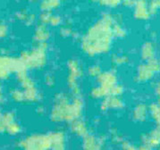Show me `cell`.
Instances as JSON below:
<instances>
[{
	"instance_id": "9a60e30c",
	"label": "cell",
	"mask_w": 160,
	"mask_h": 150,
	"mask_svg": "<svg viewBox=\"0 0 160 150\" xmlns=\"http://www.w3.org/2000/svg\"><path fill=\"white\" fill-rule=\"evenodd\" d=\"M147 107L144 104H139L133 111V117L137 121H143L147 117Z\"/></svg>"
},
{
	"instance_id": "1f68e13d",
	"label": "cell",
	"mask_w": 160,
	"mask_h": 150,
	"mask_svg": "<svg viewBox=\"0 0 160 150\" xmlns=\"http://www.w3.org/2000/svg\"><path fill=\"white\" fill-rule=\"evenodd\" d=\"M93 1H96V2H99V3H100V2H101L102 0H93Z\"/></svg>"
},
{
	"instance_id": "2e32d148",
	"label": "cell",
	"mask_w": 160,
	"mask_h": 150,
	"mask_svg": "<svg viewBox=\"0 0 160 150\" xmlns=\"http://www.w3.org/2000/svg\"><path fill=\"white\" fill-rule=\"evenodd\" d=\"M60 4V0H42L40 4V8L45 12H50L51 10L57 8Z\"/></svg>"
},
{
	"instance_id": "f1b7e54d",
	"label": "cell",
	"mask_w": 160,
	"mask_h": 150,
	"mask_svg": "<svg viewBox=\"0 0 160 150\" xmlns=\"http://www.w3.org/2000/svg\"><path fill=\"white\" fill-rule=\"evenodd\" d=\"M5 101V96H4V90H3V86L0 81V104Z\"/></svg>"
},
{
	"instance_id": "e0dca14e",
	"label": "cell",
	"mask_w": 160,
	"mask_h": 150,
	"mask_svg": "<svg viewBox=\"0 0 160 150\" xmlns=\"http://www.w3.org/2000/svg\"><path fill=\"white\" fill-rule=\"evenodd\" d=\"M10 97L12 98V100L16 102V103H23L25 102L24 100V94L23 90L21 89H13L10 91Z\"/></svg>"
},
{
	"instance_id": "d4e9b609",
	"label": "cell",
	"mask_w": 160,
	"mask_h": 150,
	"mask_svg": "<svg viewBox=\"0 0 160 150\" xmlns=\"http://www.w3.org/2000/svg\"><path fill=\"white\" fill-rule=\"evenodd\" d=\"M45 83L48 87H53L56 83V79L51 74H47L45 77Z\"/></svg>"
},
{
	"instance_id": "ba28073f",
	"label": "cell",
	"mask_w": 160,
	"mask_h": 150,
	"mask_svg": "<svg viewBox=\"0 0 160 150\" xmlns=\"http://www.w3.org/2000/svg\"><path fill=\"white\" fill-rule=\"evenodd\" d=\"M82 148L83 150H102L105 145L104 138H97L93 134H87L82 138Z\"/></svg>"
},
{
	"instance_id": "30bf717a",
	"label": "cell",
	"mask_w": 160,
	"mask_h": 150,
	"mask_svg": "<svg viewBox=\"0 0 160 150\" xmlns=\"http://www.w3.org/2000/svg\"><path fill=\"white\" fill-rule=\"evenodd\" d=\"M122 106H123V102L120 97L109 96L102 99L100 103V109L104 112L110 110V109H113V110L120 109Z\"/></svg>"
},
{
	"instance_id": "484cf974",
	"label": "cell",
	"mask_w": 160,
	"mask_h": 150,
	"mask_svg": "<svg viewBox=\"0 0 160 150\" xmlns=\"http://www.w3.org/2000/svg\"><path fill=\"white\" fill-rule=\"evenodd\" d=\"M49 23L53 26H58V24L61 23V18L59 16H51Z\"/></svg>"
},
{
	"instance_id": "3957f363",
	"label": "cell",
	"mask_w": 160,
	"mask_h": 150,
	"mask_svg": "<svg viewBox=\"0 0 160 150\" xmlns=\"http://www.w3.org/2000/svg\"><path fill=\"white\" fill-rule=\"evenodd\" d=\"M27 70L39 69L46 65L48 61L47 46L45 43H39L31 51L23 52L19 57Z\"/></svg>"
},
{
	"instance_id": "8fae6325",
	"label": "cell",
	"mask_w": 160,
	"mask_h": 150,
	"mask_svg": "<svg viewBox=\"0 0 160 150\" xmlns=\"http://www.w3.org/2000/svg\"><path fill=\"white\" fill-rule=\"evenodd\" d=\"M71 130L75 135L81 138L85 137L87 134H89L87 124L81 119H77L71 123Z\"/></svg>"
},
{
	"instance_id": "603a6c76",
	"label": "cell",
	"mask_w": 160,
	"mask_h": 150,
	"mask_svg": "<svg viewBox=\"0 0 160 150\" xmlns=\"http://www.w3.org/2000/svg\"><path fill=\"white\" fill-rule=\"evenodd\" d=\"M51 14L50 12H45L40 15V21L43 24H47V23H49L50 19H51Z\"/></svg>"
},
{
	"instance_id": "7a4b0ae2",
	"label": "cell",
	"mask_w": 160,
	"mask_h": 150,
	"mask_svg": "<svg viewBox=\"0 0 160 150\" xmlns=\"http://www.w3.org/2000/svg\"><path fill=\"white\" fill-rule=\"evenodd\" d=\"M84 109L82 96L72 97V100L67 95L59 93L55 98V102L50 113V119L54 123H72L80 119Z\"/></svg>"
},
{
	"instance_id": "d6a6232c",
	"label": "cell",
	"mask_w": 160,
	"mask_h": 150,
	"mask_svg": "<svg viewBox=\"0 0 160 150\" xmlns=\"http://www.w3.org/2000/svg\"><path fill=\"white\" fill-rule=\"evenodd\" d=\"M159 150H160V149H159Z\"/></svg>"
},
{
	"instance_id": "52a82bcc",
	"label": "cell",
	"mask_w": 160,
	"mask_h": 150,
	"mask_svg": "<svg viewBox=\"0 0 160 150\" xmlns=\"http://www.w3.org/2000/svg\"><path fill=\"white\" fill-rule=\"evenodd\" d=\"M97 81L98 83V86L108 90L110 93L112 88L117 84V77L114 72L107 71L101 72V74L97 78Z\"/></svg>"
},
{
	"instance_id": "ac0fdd59",
	"label": "cell",
	"mask_w": 160,
	"mask_h": 150,
	"mask_svg": "<svg viewBox=\"0 0 160 150\" xmlns=\"http://www.w3.org/2000/svg\"><path fill=\"white\" fill-rule=\"evenodd\" d=\"M21 131H22V127H21V125L16 121L11 123L6 128V132L8 133L9 135H12V136L18 135Z\"/></svg>"
},
{
	"instance_id": "4fadbf2b",
	"label": "cell",
	"mask_w": 160,
	"mask_h": 150,
	"mask_svg": "<svg viewBox=\"0 0 160 150\" xmlns=\"http://www.w3.org/2000/svg\"><path fill=\"white\" fill-rule=\"evenodd\" d=\"M35 39L39 42V43H45V41L49 38V31L46 28L44 24H41L38 27H37L35 34H34Z\"/></svg>"
},
{
	"instance_id": "9c48e42d",
	"label": "cell",
	"mask_w": 160,
	"mask_h": 150,
	"mask_svg": "<svg viewBox=\"0 0 160 150\" xmlns=\"http://www.w3.org/2000/svg\"><path fill=\"white\" fill-rule=\"evenodd\" d=\"M48 134L51 141L50 150H66L65 134L63 131H53Z\"/></svg>"
},
{
	"instance_id": "8992f818",
	"label": "cell",
	"mask_w": 160,
	"mask_h": 150,
	"mask_svg": "<svg viewBox=\"0 0 160 150\" xmlns=\"http://www.w3.org/2000/svg\"><path fill=\"white\" fill-rule=\"evenodd\" d=\"M27 70L20 58H11L7 56H0V81L6 80L12 73Z\"/></svg>"
},
{
	"instance_id": "83f0119b",
	"label": "cell",
	"mask_w": 160,
	"mask_h": 150,
	"mask_svg": "<svg viewBox=\"0 0 160 150\" xmlns=\"http://www.w3.org/2000/svg\"><path fill=\"white\" fill-rule=\"evenodd\" d=\"M114 63L116 65H121L123 63H125V59L122 56H117V57H115V59H114Z\"/></svg>"
},
{
	"instance_id": "7c38bea8",
	"label": "cell",
	"mask_w": 160,
	"mask_h": 150,
	"mask_svg": "<svg viewBox=\"0 0 160 150\" xmlns=\"http://www.w3.org/2000/svg\"><path fill=\"white\" fill-rule=\"evenodd\" d=\"M23 94H24V100H25V102H28V103L38 102L41 98L37 86L34 88H32V89H28V90H23Z\"/></svg>"
},
{
	"instance_id": "5b68a950",
	"label": "cell",
	"mask_w": 160,
	"mask_h": 150,
	"mask_svg": "<svg viewBox=\"0 0 160 150\" xmlns=\"http://www.w3.org/2000/svg\"><path fill=\"white\" fill-rule=\"evenodd\" d=\"M67 69H68L67 84L72 92V97L82 96L81 88L79 86V80L83 74L82 66L76 60H70L67 65Z\"/></svg>"
},
{
	"instance_id": "4dcf8cb0",
	"label": "cell",
	"mask_w": 160,
	"mask_h": 150,
	"mask_svg": "<svg viewBox=\"0 0 160 150\" xmlns=\"http://www.w3.org/2000/svg\"><path fill=\"white\" fill-rule=\"evenodd\" d=\"M7 33V27L0 24V37H4Z\"/></svg>"
},
{
	"instance_id": "ffe728a7",
	"label": "cell",
	"mask_w": 160,
	"mask_h": 150,
	"mask_svg": "<svg viewBox=\"0 0 160 150\" xmlns=\"http://www.w3.org/2000/svg\"><path fill=\"white\" fill-rule=\"evenodd\" d=\"M101 72H102V69H101V67L98 65L90 66V68H89V70H88L89 75H90V77H92V78L97 79L101 74Z\"/></svg>"
},
{
	"instance_id": "277c9868",
	"label": "cell",
	"mask_w": 160,
	"mask_h": 150,
	"mask_svg": "<svg viewBox=\"0 0 160 150\" xmlns=\"http://www.w3.org/2000/svg\"><path fill=\"white\" fill-rule=\"evenodd\" d=\"M19 147L23 150H50L49 134H33L22 139Z\"/></svg>"
},
{
	"instance_id": "6da1fadb",
	"label": "cell",
	"mask_w": 160,
	"mask_h": 150,
	"mask_svg": "<svg viewBox=\"0 0 160 150\" xmlns=\"http://www.w3.org/2000/svg\"><path fill=\"white\" fill-rule=\"evenodd\" d=\"M112 18L104 15L85 35L82 41V50L90 56L107 53L110 49L112 40Z\"/></svg>"
},
{
	"instance_id": "cb8c5ba5",
	"label": "cell",
	"mask_w": 160,
	"mask_h": 150,
	"mask_svg": "<svg viewBox=\"0 0 160 150\" xmlns=\"http://www.w3.org/2000/svg\"><path fill=\"white\" fill-rule=\"evenodd\" d=\"M120 0H102L100 4L103 6H108V7H114L119 4Z\"/></svg>"
},
{
	"instance_id": "f546056e",
	"label": "cell",
	"mask_w": 160,
	"mask_h": 150,
	"mask_svg": "<svg viewBox=\"0 0 160 150\" xmlns=\"http://www.w3.org/2000/svg\"><path fill=\"white\" fill-rule=\"evenodd\" d=\"M2 114H3V113L0 110V133L6 132V129H5V127L3 125V122H2Z\"/></svg>"
},
{
	"instance_id": "5bb4252c",
	"label": "cell",
	"mask_w": 160,
	"mask_h": 150,
	"mask_svg": "<svg viewBox=\"0 0 160 150\" xmlns=\"http://www.w3.org/2000/svg\"><path fill=\"white\" fill-rule=\"evenodd\" d=\"M90 96L95 99H104L110 96V93L108 90L104 89L100 86H96L90 90Z\"/></svg>"
},
{
	"instance_id": "7402d4cb",
	"label": "cell",
	"mask_w": 160,
	"mask_h": 150,
	"mask_svg": "<svg viewBox=\"0 0 160 150\" xmlns=\"http://www.w3.org/2000/svg\"><path fill=\"white\" fill-rule=\"evenodd\" d=\"M122 92H123V88H122V85L116 84L110 90V96H113V97H120L122 94Z\"/></svg>"
},
{
	"instance_id": "d6986e66",
	"label": "cell",
	"mask_w": 160,
	"mask_h": 150,
	"mask_svg": "<svg viewBox=\"0 0 160 150\" xmlns=\"http://www.w3.org/2000/svg\"><path fill=\"white\" fill-rule=\"evenodd\" d=\"M14 121H15V115L12 112H6L2 114V122H3V125L5 129Z\"/></svg>"
},
{
	"instance_id": "4316f807",
	"label": "cell",
	"mask_w": 160,
	"mask_h": 150,
	"mask_svg": "<svg viewBox=\"0 0 160 150\" xmlns=\"http://www.w3.org/2000/svg\"><path fill=\"white\" fill-rule=\"evenodd\" d=\"M122 146L124 150H141L140 149V148H136V147L131 145V144L128 143V142H123Z\"/></svg>"
},
{
	"instance_id": "44dd1931",
	"label": "cell",
	"mask_w": 160,
	"mask_h": 150,
	"mask_svg": "<svg viewBox=\"0 0 160 150\" xmlns=\"http://www.w3.org/2000/svg\"><path fill=\"white\" fill-rule=\"evenodd\" d=\"M150 113L154 118V120L160 124V105L158 104H152L150 106Z\"/></svg>"
}]
</instances>
